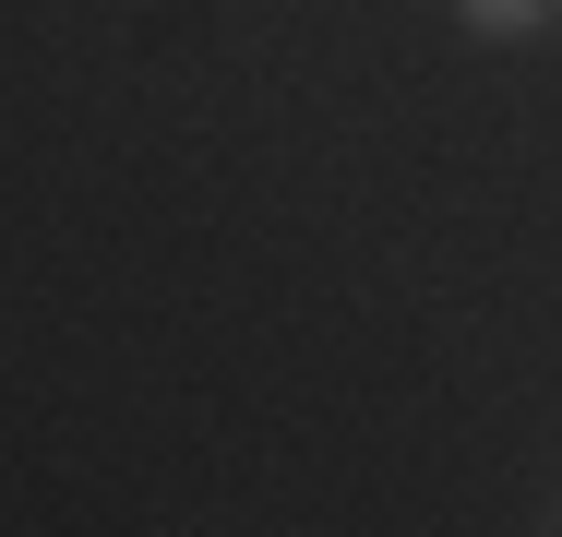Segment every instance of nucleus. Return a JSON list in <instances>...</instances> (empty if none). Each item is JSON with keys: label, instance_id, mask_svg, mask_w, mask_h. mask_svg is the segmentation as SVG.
<instances>
[{"label": "nucleus", "instance_id": "1", "mask_svg": "<svg viewBox=\"0 0 562 537\" xmlns=\"http://www.w3.org/2000/svg\"><path fill=\"white\" fill-rule=\"evenodd\" d=\"M454 12H467L479 36H539V12H551V0H454Z\"/></svg>", "mask_w": 562, "mask_h": 537}]
</instances>
